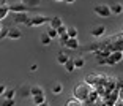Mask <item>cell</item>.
<instances>
[{
	"label": "cell",
	"instance_id": "17",
	"mask_svg": "<svg viewBox=\"0 0 123 106\" xmlns=\"http://www.w3.org/2000/svg\"><path fill=\"white\" fill-rule=\"evenodd\" d=\"M41 93H44V89L41 87V86H32L30 87V95H41ZM32 98V97H30Z\"/></svg>",
	"mask_w": 123,
	"mask_h": 106
},
{
	"label": "cell",
	"instance_id": "2",
	"mask_svg": "<svg viewBox=\"0 0 123 106\" xmlns=\"http://www.w3.org/2000/svg\"><path fill=\"white\" fill-rule=\"evenodd\" d=\"M93 13L99 18H111L112 16V11H111V7L106 3H98L93 7Z\"/></svg>",
	"mask_w": 123,
	"mask_h": 106
},
{
	"label": "cell",
	"instance_id": "35",
	"mask_svg": "<svg viewBox=\"0 0 123 106\" xmlns=\"http://www.w3.org/2000/svg\"><path fill=\"white\" fill-rule=\"evenodd\" d=\"M55 2H65V0H55Z\"/></svg>",
	"mask_w": 123,
	"mask_h": 106
},
{
	"label": "cell",
	"instance_id": "34",
	"mask_svg": "<svg viewBox=\"0 0 123 106\" xmlns=\"http://www.w3.org/2000/svg\"><path fill=\"white\" fill-rule=\"evenodd\" d=\"M38 106H49V105H47V101H46V103H43V105H38Z\"/></svg>",
	"mask_w": 123,
	"mask_h": 106
},
{
	"label": "cell",
	"instance_id": "19",
	"mask_svg": "<svg viewBox=\"0 0 123 106\" xmlns=\"http://www.w3.org/2000/svg\"><path fill=\"white\" fill-rule=\"evenodd\" d=\"M24 5H27L29 8H35V7H38V5L41 3V0H21Z\"/></svg>",
	"mask_w": 123,
	"mask_h": 106
},
{
	"label": "cell",
	"instance_id": "24",
	"mask_svg": "<svg viewBox=\"0 0 123 106\" xmlns=\"http://www.w3.org/2000/svg\"><path fill=\"white\" fill-rule=\"evenodd\" d=\"M21 95L24 97V98L32 97V95H30V87H29V86H22V87H21Z\"/></svg>",
	"mask_w": 123,
	"mask_h": 106
},
{
	"label": "cell",
	"instance_id": "31",
	"mask_svg": "<svg viewBox=\"0 0 123 106\" xmlns=\"http://www.w3.org/2000/svg\"><path fill=\"white\" fill-rule=\"evenodd\" d=\"M36 70H38V65H35V63H33V65L30 66V71H32V73H35Z\"/></svg>",
	"mask_w": 123,
	"mask_h": 106
},
{
	"label": "cell",
	"instance_id": "20",
	"mask_svg": "<svg viewBox=\"0 0 123 106\" xmlns=\"http://www.w3.org/2000/svg\"><path fill=\"white\" fill-rule=\"evenodd\" d=\"M8 13H10V8H8V5H0V21H3L5 18L8 16Z\"/></svg>",
	"mask_w": 123,
	"mask_h": 106
},
{
	"label": "cell",
	"instance_id": "36",
	"mask_svg": "<svg viewBox=\"0 0 123 106\" xmlns=\"http://www.w3.org/2000/svg\"><path fill=\"white\" fill-rule=\"evenodd\" d=\"M0 32H2V26H0ZM0 35H2V33H0Z\"/></svg>",
	"mask_w": 123,
	"mask_h": 106
},
{
	"label": "cell",
	"instance_id": "10",
	"mask_svg": "<svg viewBox=\"0 0 123 106\" xmlns=\"http://www.w3.org/2000/svg\"><path fill=\"white\" fill-rule=\"evenodd\" d=\"M63 46H66L68 49H77L79 48V41H77V38H68Z\"/></svg>",
	"mask_w": 123,
	"mask_h": 106
},
{
	"label": "cell",
	"instance_id": "11",
	"mask_svg": "<svg viewBox=\"0 0 123 106\" xmlns=\"http://www.w3.org/2000/svg\"><path fill=\"white\" fill-rule=\"evenodd\" d=\"M32 101L35 106L43 105V103H46V95L44 93H41V95H32Z\"/></svg>",
	"mask_w": 123,
	"mask_h": 106
},
{
	"label": "cell",
	"instance_id": "3",
	"mask_svg": "<svg viewBox=\"0 0 123 106\" xmlns=\"http://www.w3.org/2000/svg\"><path fill=\"white\" fill-rule=\"evenodd\" d=\"M51 21V18H47V16H43V14H36L33 16V18L29 19V22H27L25 26L27 27H38V26H43V24H46V22Z\"/></svg>",
	"mask_w": 123,
	"mask_h": 106
},
{
	"label": "cell",
	"instance_id": "29",
	"mask_svg": "<svg viewBox=\"0 0 123 106\" xmlns=\"http://www.w3.org/2000/svg\"><path fill=\"white\" fill-rule=\"evenodd\" d=\"M118 100L123 101V86H120V89H118Z\"/></svg>",
	"mask_w": 123,
	"mask_h": 106
},
{
	"label": "cell",
	"instance_id": "32",
	"mask_svg": "<svg viewBox=\"0 0 123 106\" xmlns=\"http://www.w3.org/2000/svg\"><path fill=\"white\" fill-rule=\"evenodd\" d=\"M65 2H66V3H68V5H73V3H74V2H76V0H65Z\"/></svg>",
	"mask_w": 123,
	"mask_h": 106
},
{
	"label": "cell",
	"instance_id": "4",
	"mask_svg": "<svg viewBox=\"0 0 123 106\" xmlns=\"http://www.w3.org/2000/svg\"><path fill=\"white\" fill-rule=\"evenodd\" d=\"M107 63L109 65H115V63H120L123 60V51H112L107 55Z\"/></svg>",
	"mask_w": 123,
	"mask_h": 106
},
{
	"label": "cell",
	"instance_id": "27",
	"mask_svg": "<svg viewBox=\"0 0 123 106\" xmlns=\"http://www.w3.org/2000/svg\"><path fill=\"white\" fill-rule=\"evenodd\" d=\"M68 38H69V37H68V33H66V32H65V33H62V35H58V40H60L62 44H65Z\"/></svg>",
	"mask_w": 123,
	"mask_h": 106
},
{
	"label": "cell",
	"instance_id": "8",
	"mask_svg": "<svg viewBox=\"0 0 123 106\" xmlns=\"http://www.w3.org/2000/svg\"><path fill=\"white\" fill-rule=\"evenodd\" d=\"M90 33H92V37L99 38V37H103V35L106 33V27L104 26H95L93 29L90 30Z\"/></svg>",
	"mask_w": 123,
	"mask_h": 106
},
{
	"label": "cell",
	"instance_id": "23",
	"mask_svg": "<svg viewBox=\"0 0 123 106\" xmlns=\"http://www.w3.org/2000/svg\"><path fill=\"white\" fill-rule=\"evenodd\" d=\"M65 106H82V103H80V100H77V98H74V97H73L71 100H68V101H66Z\"/></svg>",
	"mask_w": 123,
	"mask_h": 106
},
{
	"label": "cell",
	"instance_id": "30",
	"mask_svg": "<svg viewBox=\"0 0 123 106\" xmlns=\"http://www.w3.org/2000/svg\"><path fill=\"white\" fill-rule=\"evenodd\" d=\"M5 90H6V87H5L3 84H0V97L3 95V92H5Z\"/></svg>",
	"mask_w": 123,
	"mask_h": 106
},
{
	"label": "cell",
	"instance_id": "9",
	"mask_svg": "<svg viewBox=\"0 0 123 106\" xmlns=\"http://www.w3.org/2000/svg\"><path fill=\"white\" fill-rule=\"evenodd\" d=\"M40 43L43 44V46H51V43H52V38L47 35V32H43L40 35Z\"/></svg>",
	"mask_w": 123,
	"mask_h": 106
},
{
	"label": "cell",
	"instance_id": "7",
	"mask_svg": "<svg viewBox=\"0 0 123 106\" xmlns=\"http://www.w3.org/2000/svg\"><path fill=\"white\" fill-rule=\"evenodd\" d=\"M29 14L27 13H13V21L16 24H27L29 22Z\"/></svg>",
	"mask_w": 123,
	"mask_h": 106
},
{
	"label": "cell",
	"instance_id": "13",
	"mask_svg": "<svg viewBox=\"0 0 123 106\" xmlns=\"http://www.w3.org/2000/svg\"><path fill=\"white\" fill-rule=\"evenodd\" d=\"M62 24H63V21H62L58 16H54V18H51V21H49V27H54V29H58Z\"/></svg>",
	"mask_w": 123,
	"mask_h": 106
},
{
	"label": "cell",
	"instance_id": "14",
	"mask_svg": "<svg viewBox=\"0 0 123 106\" xmlns=\"http://www.w3.org/2000/svg\"><path fill=\"white\" fill-rule=\"evenodd\" d=\"M51 92L54 93V95H58V93H62L63 92V84L62 82H54L51 87Z\"/></svg>",
	"mask_w": 123,
	"mask_h": 106
},
{
	"label": "cell",
	"instance_id": "5",
	"mask_svg": "<svg viewBox=\"0 0 123 106\" xmlns=\"http://www.w3.org/2000/svg\"><path fill=\"white\" fill-rule=\"evenodd\" d=\"M6 38H10V40H21L22 32L18 27H10V29L6 30Z\"/></svg>",
	"mask_w": 123,
	"mask_h": 106
},
{
	"label": "cell",
	"instance_id": "25",
	"mask_svg": "<svg viewBox=\"0 0 123 106\" xmlns=\"http://www.w3.org/2000/svg\"><path fill=\"white\" fill-rule=\"evenodd\" d=\"M47 35L54 40V38H58V32H57V29H54V27H49L47 29Z\"/></svg>",
	"mask_w": 123,
	"mask_h": 106
},
{
	"label": "cell",
	"instance_id": "26",
	"mask_svg": "<svg viewBox=\"0 0 123 106\" xmlns=\"http://www.w3.org/2000/svg\"><path fill=\"white\" fill-rule=\"evenodd\" d=\"M14 105H16L14 98H13V100H8V98H3V101H2V106H14Z\"/></svg>",
	"mask_w": 123,
	"mask_h": 106
},
{
	"label": "cell",
	"instance_id": "1",
	"mask_svg": "<svg viewBox=\"0 0 123 106\" xmlns=\"http://www.w3.org/2000/svg\"><path fill=\"white\" fill-rule=\"evenodd\" d=\"M73 93H74V98L80 100H87V97L90 95V87H88V82H79L76 87L73 89Z\"/></svg>",
	"mask_w": 123,
	"mask_h": 106
},
{
	"label": "cell",
	"instance_id": "15",
	"mask_svg": "<svg viewBox=\"0 0 123 106\" xmlns=\"http://www.w3.org/2000/svg\"><path fill=\"white\" fill-rule=\"evenodd\" d=\"M16 93H18V90H16V89H6V90L3 92V98H8V100H13L16 97Z\"/></svg>",
	"mask_w": 123,
	"mask_h": 106
},
{
	"label": "cell",
	"instance_id": "28",
	"mask_svg": "<svg viewBox=\"0 0 123 106\" xmlns=\"http://www.w3.org/2000/svg\"><path fill=\"white\" fill-rule=\"evenodd\" d=\"M66 29H68V27H66L65 24H62V26H60V27H58V29H57L58 35H62V33H65V32H66Z\"/></svg>",
	"mask_w": 123,
	"mask_h": 106
},
{
	"label": "cell",
	"instance_id": "22",
	"mask_svg": "<svg viewBox=\"0 0 123 106\" xmlns=\"http://www.w3.org/2000/svg\"><path fill=\"white\" fill-rule=\"evenodd\" d=\"M84 65H85V60H84L82 57H74V66H76L77 70L84 68Z\"/></svg>",
	"mask_w": 123,
	"mask_h": 106
},
{
	"label": "cell",
	"instance_id": "16",
	"mask_svg": "<svg viewBox=\"0 0 123 106\" xmlns=\"http://www.w3.org/2000/svg\"><path fill=\"white\" fill-rule=\"evenodd\" d=\"M68 59H69L68 54H65V52H58V54H57V63H60V65H65V63L68 62Z\"/></svg>",
	"mask_w": 123,
	"mask_h": 106
},
{
	"label": "cell",
	"instance_id": "6",
	"mask_svg": "<svg viewBox=\"0 0 123 106\" xmlns=\"http://www.w3.org/2000/svg\"><path fill=\"white\" fill-rule=\"evenodd\" d=\"M8 8H10L11 13H27V11L30 10L27 5H24L21 2V3H14V5H8Z\"/></svg>",
	"mask_w": 123,
	"mask_h": 106
},
{
	"label": "cell",
	"instance_id": "33",
	"mask_svg": "<svg viewBox=\"0 0 123 106\" xmlns=\"http://www.w3.org/2000/svg\"><path fill=\"white\" fill-rule=\"evenodd\" d=\"M0 5H2V7H3V5H8V3H6V0H0Z\"/></svg>",
	"mask_w": 123,
	"mask_h": 106
},
{
	"label": "cell",
	"instance_id": "12",
	"mask_svg": "<svg viewBox=\"0 0 123 106\" xmlns=\"http://www.w3.org/2000/svg\"><path fill=\"white\" fill-rule=\"evenodd\" d=\"M111 11H112V14L120 16V14L123 13V5L120 3V2H117V3H114L112 7H111Z\"/></svg>",
	"mask_w": 123,
	"mask_h": 106
},
{
	"label": "cell",
	"instance_id": "21",
	"mask_svg": "<svg viewBox=\"0 0 123 106\" xmlns=\"http://www.w3.org/2000/svg\"><path fill=\"white\" fill-rule=\"evenodd\" d=\"M66 33H68L69 38H77V35H79V30H77L76 27H68V29H66Z\"/></svg>",
	"mask_w": 123,
	"mask_h": 106
},
{
	"label": "cell",
	"instance_id": "18",
	"mask_svg": "<svg viewBox=\"0 0 123 106\" xmlns=\"http://www.w3.org/2000/svg\"><path fill=\"white\" fill-rule=\"evenodd\" d=\"M63 66H65V70L68 71V73H73V71L76 70V66H74V59H71V57H69V59H68V62H66Z\"/></svg>",
	"mask_w": 123,
	"mask_h": 106
}]
</instances>
